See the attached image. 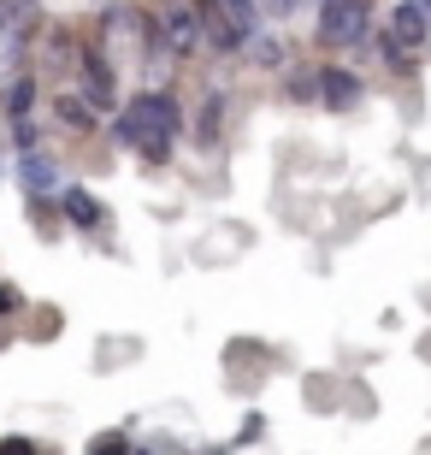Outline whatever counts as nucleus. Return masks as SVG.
Wrapping results in <instances>:
<instances>
[{
    "mask_svg": "<svg viewBox=\"0 0 431 455\" xmlns=\"http://www.w3.org/2000/svg\"><path fill=\"white\" fill-rule=\"evenodd\" d=\"M53 202H60V220H66L71 236H95V243L113 236V207L100 202L89 184H71V178H66V189H60Z\"/></svg>",
    "mask_w": 431,
    "mask_h": 455,
    "instance_id": "obj_8",
    "label": "nucleus"
},
{
    "mask_svg": "<svg viewBox=\"0 0 431 455\" xmlns=\"http://www.w3.org/2000/svg\"><path fill=\"white\" fill-rule=\"evenodd\" d=\"M189 455H236L231 443H189Z\"/></svg>",
    "mask_w": 431,
    "mask_h": 455,
    "instance_id": "obj_22",
    "label": "nucleus"
},
{
    "mask_svg": "<svg viewBox=\"0 0 431 455\" xmlns=\"http://www.w3.org/2000/svg\"><path fill=\"white\" fill-rule=\"evenodd\" d=\"M225 113H231V101H225V89H201V101H189V118H183V136L196 142L201 154H213L219 142H225Z\"/></svg>",
    "mask_w": 431,
    "mask_h": 455,
    "instance_id": "obj_10",
    "label": "nucleus"
},
{
    "mask_svg": "<svg viewBox=\"0 0 431 455\" xmlns=\"http://www.w3.org/2000/svg\"><path fill=\"white\" fill-rule=\"evenodd\" d=\"M60 331H66V314H60V307H36L30 302V314L18 320V338H30V343H53Z\"/></svg>",
    "mask_w": 431,
    "mask_h": 455,
    "instance_id": "obj_16",
    "label": "nucleus"
},
{
    "mask_svg": "<svg viewBox=\"0 0 431 455\" xmlns=\"http://www.w3.org/2000/svg\"><path fill=\"white\" fill-rule=\"evenodd\" d=\"M260 438H266V414H260V408H249V414L236 420V432H231V450H254Z\"/></svg>",
    "mask_w": 431,
    "mask_h": 455,
    "instance_id": "obj_19",
    "label": "nucleus"
},
{
    "mask_svg": "<svg viewBox=\"0 0 431 455\" xmlns=\"http://www.w3.org/2000/svg\"><path fill=\"white\" fill-rule=\"evenodd\" d=\"M0 184H6V160H0Z\"/></svg>",
    "mask_w": 431,
    "mask_h": 455,
    "instance_id": "obj_26",
    "label": "nucleus"
},
{
    "mask_svg": "<svg viewBox=\"0 0 431 455\" xmlns=\"http://www.w3.org/2000/svg\"><path fill=\"white\" fill-rule=\"evenodd\" d=\"M319 48L331 53H348V48H366L372 36V0H319Z\"/></svg>",
    "mask_w": 431,
    "mask_h": 455,
    "instance_id": "obj_6",
    "label": "nucleus"
},
{
    "mask_svg": "<svg viewBox=\"0 0 431 455\" xmlns=\"http://www.w3.org/2000/svg\"><path fill=\"white\" fill-rule=\"evenodd\" d=\"M0 455H60L53 443L30 438V432H0Z\"/></svg>",
    "mask_w": 431,
    "mask_h": 455,
    "instance_id": "obj_20",
    "label": "nucleus"
},
{
    "mask_svg": "<svg viewBox=\"0 0 431 455\" xmlns=\"http://www.w3.org/2000/svg\"><path fill=\"white\" fill-rule=\"evenodd\" d=\"M12 166H6V178H12L24 196H60L66 189V160L53 148H36V154H6Z\"/></svg>",
    "mask_w": 431,
    "mask_h": 455,
    "instance_id": "obj_9",
    "label": "nucleus"
},
{
    "mask_svg": "<svg viewBox=\"0 0 431 455\" xmlns=\"http://www.w3.org/2000/svg\"><path fill=\"white\" fill-rule=\"evenodd\" d=\"M12 343H18V325H0V355L12 349Z\"/></svg>",
    "mask_w": 431,
    "mask_h": 455,
    "instance_id": "obj_23",
    "label": "nucleus"
},
{
    "mask_svg": "<svg viewBox=\"0 0 431 455\" xmlns=\"http://www.w3.org/2000/svg\"><path fill=\"white\" fill-rule=\"evenodd\" d=\"M66 89H77V95H84V101L95 107L100 118H113L118 107H124V71H118L113 60L95 48V42L84 48V60H77V71H71V84H66Z\"/></svg>",
    "mask_w": 431,
    "mask_h": 455,
    "instance_id": "obj_5",
    "label": "nucleus"
},
{
    "mask_svg": "<svg viewBox=\"0 0 431 455\" xmlns=\"http://www.w3.org/2000/svg\"><path fill=\"white\" fill-rule=\"evenodd\" d=\"M42 124H48V148L53 142H95V136H107V118H100L77 89H48Z\"/></svg>",
    "mask_w": 431,
    "mask_h": 455,
    "instance_id": "obj_4",
    "label": "nucleus"
},
{
    "mask_svg": "<svg viewBox=\"0 0 431 455\" xmlns=\"http://www.w3.org/2000/svg\"><path fill=\"white\" fill-rule=\"evenodd\" d=\"M24 225H30L42 243H60V236H71L66 220H60V202H53V196H24Z\"/></svg>",
    "mask_w": 431,
    "mask_h": 455,
    "instance_id": "obj_15",
    "label": "nucleus"
},
{
    "mask_svg": "<svg viewBox=\"0 0 431 455\" xmlns=\"http://www.w3.org/2000/svg\"><path fill=\"white\" fill-rule=\"evenodd\" d=\"M183 118H189V101H183L172 84H142L136 95H124L113 118H107V142L124 154H136L142 166H172V154L183 142Z\"/></svg>",
    "mask_w": 431,
    "mask_h": 455,
    "instance_id": "obj_1",
    "label": "nucleus"
},
{
    "mask_svg": "<svg viewBox=\"0 0 431 455\" xmlns=\"http://www.w3.org/2000/svg\"><path fill=\"white\" fill-rule=\"evenodd\" d=\"M243 60H249L254 71H266V77H283V66H290V42H283L278 30H260L249 48H243Z\"/></svg>",
    "mask_w": 431,
    "mask_h": 455,
    "instance_id": "obj_14",
    "label": "nucleus"
},
{
    "mask_svg": "<svg viewBox=\"0 0 431 455\" xmlns=\"http://www.w3.org/2000/svg\"><path fill=\"white\" fill-rule=\"evenodd\" d=\"M42 101H48V84H42L36 71H12V77L0 84V124L12 131L24 118H42Z\"/></svg>",
    "mask_w": 431,
    "mask_h": 455,
    "instance_id": "obj_11",
    "label": "nucleus"
},
{
    "mask_svg": "<svg viewBox=\"0 0 431 455\" xmlns=\"http://www.w3.org/2000/svg\"><path fill=\"white\" fill-rule=\"evenodd\" d=\"M283 101L290 107H319V60H290V66H283Z\"/></svg>",
    "mask_w": 431,
    "mask_h": 455,
    "instance_id": "obj_13",
    "label": "nucleus"
},
{
    "mask_svg": "<svg viewBox=\"0 0 431 455\" xmlns=\"http://www.w3.org/2000/svg\"><path fill=\"white\" fill-rule=\"evenodd\" d=\"M0 160H6V124H0Z\"/></svg>",
    "mask_w": 431,
    "mask_h": 455,
    "instance_id": "obj_25",
    "label": "nucleus"
},
{
    "mask_svg": "<svg viewBox=\"0 0 431 455\" xmlns=\"http://www.w3.org/2000/svg\"><path fill=\"white\" fill-rule=\"evenodd\" d=\"M414 6H419V18H426V24H431V0H414Z\"/></svg>",
    "mask_w": 431,
    "mask_h": 455,
    "instance_id": "obj_24",
    "label": "nucleus"
},
{
    "mask_svg": "<svg viewBox=\"0 0 431 455\" xmlns=\"http://www.w3.org/2000/svg\"><path fill=\"white\" fill-rule=\"evenodd\" d=\"M89 42H95L118 71H148V6H136V0L100 6L95 24H89Z\"/></svg>",
    "mask_w": 431,
    "mask_h": 455,
    "instance_id": "obj_3",
    "label": "nucleus"
},
{
    "mask_svg": "<svg viewBox=\"0 0 431 455\" xmlns=\"http://www.w3.org/2000/svg\"><path fill=\"white\" fill-rule=\"evenodd\" d=\"M131 443H136L131 426H107V432H95V438L84 443V455H131Z\"/></svg>",
    "mask_w": 431,
    "mask_h": 455,
    "instance_id": "obj_17",
    "label": "nucleus"
},
{
    "mask_svg": "<svg viewBox=\"0 0 431 455\" xmlns=\"http://www.w3.org/2000/svg\"><path fill=\"white\" fill-rule=\"evenodd\" d=\"M207 48L201 42V6L196 0H154L148 6V71L183 66Z\"/></svg>",
    "mask_w": 431,
    "mask_h": 455,
    "instance_id": "obj_2",
    "label": "nucleus"
},
{
    "mask_svg": "<svg viewBox=\"0 0 431 455\" xmlns=\"http://www.w3.org/2000/svg\"><path fill=\"white\" fill-rule=\"evenodd\" d=\"M426 42H431V24L419 18V6H414V0H396V6H390V18H384V36H379L384 66H390V71L408 66Z\"/></svg>",
    "mask_w": 431,
    "mask_h": 455,
    "instance_id": "obj_7",
    "label": "nucleus"
},
{
    "mask_svg": "<svg viewBox=\"0 0 431 455\" xmlns=\"http://www.w3.org/2000/svg\"><path fill=\"white\" fill-rule=\"evenodd\" d=\"M24 314H30V296H24V290H18L12 278L0 272V325H18Z\"/></svg>",
    "mask_w": 431,
    "mask_h": 455,
    "instance_id": "obj_18",
    "label": "nucleus"
},
{
    "mask_svg": "<svg viewBox=\"0 0 431 455\" xmlns=\"http://www.w3.org/2000/svg\"><path fill=\"white\" fill-rule=\"evenodd\" d=\"M301 6H307V0H260V12L272 18V24H283V18H296Z\"/></svg>",
    "mask_w": 431,
    "mask_h": 455,
    "instance_id": "obj_21",
    "label": "nucleus"
},
{
    "mask_svg": "<svg viewBox=\"0 0 431 455\" xmlns=\"http://www.w3.org/2000/svg\"><path fill=\"white\" fill-rule=\"evenodd\" d=\"M366 101V77L355 66H337V60H319V107L325 113H355Z\"/></svg>",
    "mask_w": 431,
    "mask_h": 455,
    "instance_id": "obj_12",
    "label": "nucleus"
}]
</instances>
